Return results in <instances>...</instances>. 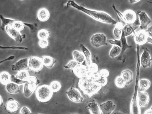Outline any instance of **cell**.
Wrapping results in <instances>:
<instances>
[{"label":"cell","instance_id":"obj_45","mask_svg":"<svg viewBox=\"0 0 152 114\" xmlns=\"http://www.w3.org/2000/svg\"><path fill=\"white\" fill-rule=\"evenodd\" d=\"M112 7L113 9H114L115 11V12L118 16L120 18L124 21V17L123 13H122L120 12L118 10L116 9L115 7L113 4Z\"/></svg>","mask_w":152,"mask_h":114},{"label":"cell","instance_id":"obj_36","mask_svg":"<svg viewBox=\"0 0 152 114\" xmlns=\"http://www.w3.org/2000/svg\"><path fill=\"white\" fill-rule=\"evenodd\" d=\"M115 84L116 86L119 88H123L126 85L125 81L121 76H118L116 78Z\"/></svg>","mask_w":152,"mask_h":114},{"label":"cell","instance_id":"obj_34","mask_svg":"<svg viewBox=\"0 0 152 114\" xmlns=\"http://www.w3.org/2000/svg\"><path fill=\"white\" fill-rule=\"evenodd\" d=\"M151 83L149 80L146 79H141L140 80L139 86L141 91H144L150 87Z\"/></svg>","mask_w":152,"mask_h":114},{"label":"cell","instance_id":"obj_41","mask_svg":"<svg viewBox=\"0 0 152 114\" xmlns=\"http://www.w3.org/2000/svg\"><path fill=\"white\" fill-rule=\"evenodd\" d=\"M108 42L111 44L118 46L121 48V39L119 40L114 39V40H108Z\"/></svg>","mask_w":152,"mask_h":114},{"label":"cell","instance_id":"obj_8","mask_svg":"<svg viewBox=\"0 0 152 114\" xmlns=\"http://www.w3.org/2000/svg\"><path fill=\"white\" fill-rule=\"evenodd\" d=\"M90 42L93 47L96 48L107 45V37L102 33H95L91 37Z\"/></svg>","mask_w":152,"mask_h":114},{"label":"cell","instance_id":"obj_4","mask_svg":"<svg viewBox=\"0 0 152 114\" xmlns=\"http://www.w3.org/2000/svg\"><path fill=\"white\" fill-rule=\"evenodd\" d=\"M53 92L49 86L43 84L39 86L35 92L37 100L43 103H48L52 97Z\"/></svg>","mask_w":152,"mask_h":114},{"label":"cell","instance_id":"obj_37","mask_svg":"<svg viewBox=\"0 0 152 114\" xmlns=\"http://www.w3.org/2000/svg\"><path fill=\"white\" fill-rule=\"evenodd\" d=\"M12 25L15 29L20 32L24 29L25 25L23 22L17 20H16Z\"/></svg>","mask_w":152,"mask_h":114},{"label":"cell","instance_id":"obj_16","mask_svg":"<svg viewBox=\"0 0 152 114\" xmlns=\"http://www.w3.org/2000/svg\"><path fill=\"white\" fill-rule=\"evenodd\" d=\"M73 71L75 75L80 79L86 77L88 75L87 66L82 64H78Z\"/></svg>","mask_w":152,"mask_h":114},{"label":"cell","instance_id":"obj_39","mask_svg":"<svg viewBox=\"0 0 152 114\" xmlns=\"http://www.w3.org/2000/svg\"><path fill=\"white\" fill-rule=\"evenodd\" d=\"M11 82L13 83L19 85L24 84L27 82V81L22 80L18 78L15 77V75H11Z\"/></svg>","mask_w":152,"mask_h":114},{"label":"cell","instance_id":"obj_28","mask_svg":"<svg viewBox=\"0 0 152 114\" xmlns=\"http://www.w3.org/2000/svg\"><path fill=\"white\" fill-rule=\"evenodd\" d=\"M126 37L124 32L122 31L120 38L122 46L121 52L120 55L121 56H122L124 54V52L127 49L132 47V46L129 45L127 44Z\"/></svg>","mask_w":152,"mask_h":114},{"label":"cell","instance_id":"obj_14","mask_svg":"<svg viewBox=\"0 0 152 114\" xmlns=\"http://www.w3.org/2000/svg\"><path fill=\"white\" fill-rule=\"evenodd\" d=\"M28 58L21 59L11 66V69L13 71H20L29 69L28 66Z\"/></svg>","mask_w":152,"mask_h":114},{"label":"cell","instance_id":"obj_49","mask_svg":"<svg viewBox=\"0 0 152 114\" xmlns=\"http://www.w3.org/2000/svg\"><path fill=\"white\" fill-rule=\"evenodd\" d=\"M144 114H152V110L150 109L147 110Z\"/></svg>","mask_w":152,"mask_h":114},{"label":"cell","instance_id":"obj_46","mask_svg":"<svg viewBox=\"0 0 152 114\" xmlns=\"http://www.w3.org/2000/svg\"><path fill=\"white\" fill-rule=\"evenodd\" d=\"M145 31L148 35L152 38V25L148 28Z\"/></svg>","mask_w":152,"mask_h":114},{"label":"cell","instance_id":"obj_30","mask_svg":"<svg viewBox=\"0 0 152 114\" xmlns=\"http://www.w3.org/2000/svg\"><path fill=\"white\" fill-rule=\"evenodd\" d=\"M0 18L1 21V28L2 30L5 29V27L8 25L12 24L16 20L4 18L2 15H0Z\"/></svg>","mask_w":152,"mask_h":114},{"label":"cell","instance_id":"obj_32","mask_svg":"<svg viewBox=\"0 0 152 114\" xmlns=\"http://www.w3.org/2000/svg\"><path fill=\"white\" fill-rule=\"evenodd\" d=\"M121 52V48L119 47L113 45L109 52V56L112 58H115L120 55Z\"/></svg>","mask_w":152,"mask_h":114},{"label":"cell","instance_id":"obj_47","mask_svg":"<svg viewBox=\"0 0 152 114\" xmlns=\"http://www.w3.org/2000/svg\"><path fill=\"white\" fill-rule=\"evenodd\" d=\"M23 23L24 25H26L29 27L31 30H34V26L33 24L24 22H23Z\"/></svg>","mask_w":152,"mask_h":114},{"label":"cell","instance_id":"obj_40","mask_svg":"<svg viewBox=\"0 0 152 114\" xmlns=\"http://www.w3.org/2000/svg\"><path fill=\"white\" fill-rule=\"evenodd\" d=\"M38 44L41 48H46L49 45V42L48 39L39 40L38 42Z\"/></svg>","mask_w":152,"mask_h":114},{"label":"cell","instance_id":"obj_6","mask_svg":"<svg viewBox=\"0 0 152 114\" xmlns=\"http://www.w3.org/2000/svg\"><path fill=\"white\" fill-rule=\"evenodd\" d=\"M28 62L29 69L35 74L39 73L44 66L41 58L37 56L29 57Z\"/></svg>","mask_w":152,"mask_h":114},{"label":"cell","instance_id":"obj_23","mask_svg":"<svg viewBox=\"0 0 152 114\" xmlns=\"http://www.w3.org/2000/svg\"><path fill=\"white\" fill-rule=\"evenodd\" d=\"M79 46L80 47L85 57L87 66H90L92 63L91 55L90 51L82 44H80Z\"/></svg>","mask_w":152,"mask_h":114},{"label":"cell","instance_id":"obj_3","mask_svg":"<svg viewBox=\"0 0 152 114\" xmlns=\"http://www.w3.org/2000/svg\"><path fill=\"white\" fill-rule=\"evenodd\" d=\"M137 55V64L136 69V80L134 92L131 102L130 111L131 114H140V107L139 106L137 99L138 83L139 77V70L140 67V54Z\"/></svg>","mask_w":152,"mask_h":114},{"label":"cell","instance_id":"obj_53","mask_svg":"<svg viewBox=\"0 0 152 114\" xmlns=\"http://www.w3.org/2000/svg\"><path fill=\"white\" fill-rule=\"evenodd\" d=\"M147 1L148 2H149L150 3L152 4V2H151V1Z\"/></svg>","mask_w":152,"mask_h":114},{"label":"cell","instance_id":"obj_11","mask_svg":"<svg viewBox=\"0 0 152 114\" xmlns=\"http://www.w3.org/2000/svg\"><path fill=\"white\" fill-rule=\"evenodd\" d=\"M69 99L72 102H81L83 101V98L79 90L72 87L66 92Z\"/></svg>","mask_w":152,"mask_h":114},{"label":"cell","instance_id":"obj_5","mask_svg":"<svg viewBox=\"0 0 152 114\" xmlns=\"http://www.w3.org/2000/svg\"><path fill=\"white\" fill-rule=\"evenodd\" d=\"M40 80L36 76H30L27 82L24 85L23 94L26 97H29L40 83Z\"/></svg>","mask_w":152,"mask_h":114},{"label":"cell","instance_id":"obj_44","mask_svg":"<svg viewBox=\"0 0 152 114\" xmlns=\"http://www.w3.org/2000/svg\"><path fill=\"white\" fill-rule=\"evenodd\" d=\"M0 48L2 49H6V48H10L13 49H19L24 50H28V48H27L21 47H17V46H12L10 47H4L1 46H0Z\"/></svg>","mask_w":152,"mask_h":114},{"label":"cell","instance_id":"obj_9","mask_svg":"<svg viewBox=\"0 0 152 114\" xmlns=\"http://www.w3.org/2000/svg\"><path fill=\"white\" fill-rule=\"evenodd\" d=\"M5 30L8 34L16 42L20 43L22 39L25 37V34H21L20 32L15 29L12 24L7 26L5 28Z\"/></svg>","mask_w":152,"mask_h":114},{"label":"cell","instance_id":"obj_51","mask_svg":"<svg viewBox=\"0 0 152 114\" xmlns=\"http://www.w3.org/2000/svg\"><path fill=\"white\" fill-rule=\"evenodd\" d=\"M0 106H2L4 104V102L3 101V99L1 96V95H0Z\"/></svg>","mask_w":152,"mask_h":114},{"label":"cell","instance_id":"obj_48","mask_svg":"<svg viewBox=\"0 0 152 114\" xmlns=\"http://www.w3.org/2000/svg\"><path fill=\"white\" fill-rule=\"evenodd\" d=\"M15 58V56H11L10 57H8L7 58L3 60L2 61H0V64H1V63H3V62H4V61H7V60H11Z\"/></svg>","mask_w":152,"mask_h":114},{"label":"cell","instance_id":"obj_22","mask_svg":"<svg viewBox=\"0 0 152 114\" xmlns=\"http://www.w3.org/2000/svg\"><path fill=\"white\" fill-rule=\"evenodd\" d=\"M86 108L90 111L91 114H100L99 107L94 100L89 102L86 106Z\"/></svg>","mask_w":152,"mask_h":114},{"label":"cell","instance_id":"obj_26","mask_svg":"<svg viewBox=\"0 0 152 114\" xmlns=\"http://www.w3.org/2000/svg\"><path fill=\"white\" fill-rule=\"evenodd\" d=\"M11 75L8 72L4 71L0 74V81L1 83L4 85H6L11 82Z\"/></svg>","mask_w":152,"mask_h":114},{"label":"cell","instance_id":"obj_25","mask_svg":"<svg viewBox=\"0 0 152 114\" xmlns=\"http://www.w3.org/2000/svg\"><path fill=\"white\" fill-rule=\"evenodd\" d=\"M41 58L44 65L48 68H52L56 62L55 59L49 56H44Z\"/></svg>","mask_w":152,"mask_h":114},{"label":"cell","instance_id":"obj_2","mask_svg":"<svg viewBox=\"0 0 152 114\" xmlns=\"http://www.w3.org/2000/svg\"><path fill=\"white\" fill-rule=\"evenodd\" d=\"M91 75L80 79L79 86L83 92L87 95L91 96L97 93L101 89L102 86L97 82L96 76L91 79Z\"/></svg>","mask_w":152,"mask_h":114},{"label":"cell","instance_id":"obj_17","mask_svg":"<svg viewBox=\"0 0 152 114\" xmlns=\"http://www.w3.org/2000/svg\"><path fill=\"white\" fill-rule=\"evenodd\" d=\"M99 107L103 114H110L114 110L115 105L112 101L109 100L100 104Z\"/></svg>","mask_w":152,"mask_h":114},{"label":"cell","instance_id":"obj_35","mask_svg":"<svg viewBox=\"0 0 152 114\" xmlns=\"http://www.w3.org/2000/svg\"><path fill=\"white\" fill-rule=\"evenodd\" d=\"M49 86L53 92H56L61 89V86L60 83L58 81L54 80L50 84Z\"/></svg>","mask_w":152,"mask_h":114},{"label":"cell","instance_id":"obj_7","mask_svg":"<svg viewBox=\"0 0 152 114\" xmlns=\"http://www.w3.org/2000/svg\"><path fill=\"white\" fill-rule=\"evenodd\" d=\"M133 37L136 45L140 46L146 43L152 44V38L148 35L145 30L138 31L133 34Z\"/></svg>","mask_w":152,"mask_h":114},{"label":"cell","instance_id":"obj_21","mask_svg":"<svg viewBox=\"0 0 152 114\" xmlns=\"http://www.w3.org/2000/svg\"><path fill=\"white\" fill-rule=\"evenodd\" d=\"M5 89L9 94L12 95L18 93L20 89L19 85L10 82L5 86Z\"/></svg>","mask_w":152,"mask_h":114},{"label":"cell","instance_id":"obj_43","mask_svg":"<svg viewBox=\"0 0 152 114\" xmlns=\"http://www.w3.org/2000/svg\"><path fill=\"white\" fill-rule=\"evenodd\" d=\"M108 71L106 69H102L99 72V74L102 77L107 78L109 75Z\"/></svg>","mask_w":152,"mask_h":114},{"label":"cell","instance_id":"obj_12","mask_svg":"<svg viewBox=\"0 0 152 114\" xmlns=\"http://www.w3.org/2000/svg\"><path fill=\"white\" fill-rule=\"evenodd\" d=\"M137 13L140 21V28L141 30H146L148 26L151 22L150 18L144 11H138Z\"/></svg>","mask_w":152,"mask_h":114},{"label":"cell","instance_id":"obj_18","mask_svg":"<svg viewBox=\"0 0 152 114\" xmlns=\"http://www.w3.org/2000/svg\"><path fill=\"white\" fill-rule=\"evenodd\" d=\"M138 102L140 107H146L148 104L149 97L148 94L145 91H139L137 95Z\"/></svg>","mask_w":152,"mask_h":114},{"label":"cell","instance_id":"obj_20","mask_svg":"<svg viewBox=\"0 0 152 114\" xmlns=\"http://www.w3.org/2000/svg\"><path fill=\"white\" fill-rule=\"evenodd\" d=\"M50 14L48 10L45 8L39 9L37 13V19L42 22L47 21L49 18Z\"/></svg>","mask_w":152,"mask_h":114},{"label":"cell","instance_id":"obj_24","mask_svg":"<svg viewBox=\"0 0 152 114\" xmlns=\"http://www.w3.org/2000/svg\"><path fill=\"white\" fill-rule=\"evenodd\" d=\"M121 76L125 81L126 85L130 84L133 80V73L129 69L123 70L121 72Z\"/></svg>","mask_w":152,"mask_h":114},{"label":"cell","instance_id":"obj_56","mask_svg":"<svg viewBox=\"0 0 152 114\" xmlns=\"http://www.w3.org/2000/svg\"><path fill=\"white\" fill-rule=\"evenodd\" d=\"M78 114L73 113V114Z\"/></svg>","mask_w":152,"mask_h":114},{"label":"cell","instance_id":"obj_27","mask_svg":"<svg viewBox=\"0 0 152 114\" xmlns=\"http://www.w3.org/2000/svg\"><path fill=\"white\" fill-rule=\"evenodd\" d=\"M72 56L74 60L79 64H82L85 60L83 53L77 50L73 51Z\"/></svg>","mask_w":152,"mask_h":114},{"label":"cell","instance_id":"obj_13","mask_svg":"<svg viewBox=\"0 0 152 114\" xmlns=\"http://www.w3.org/2000/svg\"><path fill=\"white\" fill-rule=\"evenodd\" d=\"M140 26V21L138 17L137 18L136 21L133 23L129 24H126L124 26L123 31L125 36L126 37L132 34L135 33V31Z\"/></svg>","mask_w":152,"mask_h":114},{"label":"cell","instance_id":"obj_54","mask_svg":"<svg viewBox=\"0 0 152 114\" xmlns=\"http://www.w3.org/2000/svg\"><path fill=\"white\" fill-rule=\"evenodd\" d=\"M150 109H151L152 110V106L151 107Z\"/></svg>","mask_w":152,"mask_h":114},{"label":"cell","instance_id":"obj_50","mask_svg":"<svg viewBox=\"0 0 152 114\" xmlns=\"http://www.w3.org/2000/svg\"><path fill=\"white\" fill-rule=\"evenodd\" d=\"M140 0H130L129 1V3L131 4H133L135 3L138 2L140 1Z\"/></svg>","mask_w":152,"mask_h":114},{"label":"cell","instance_id":"obj_55","mask_svg":"<svg viewBox=\"0 0 152 114\" xmlns=\"http://www.w3.org/2000/svg\"><path fill=\"white\" fill-rule=\"evenodd\" d=\"M36 114H39V113H37Z\"/></svg>","mask_w":152,"mask_h":114},{"label":"cell","instance_id":"obj_19","mask_svg":"<svg viewBox=\"0 0 152 114\" xmlns=\"http://www.w3.org/2000/svg\"><path fill=\"white\" fill-rule=\"evenodd\" d=\"M124 21L126 24L134 23L137 18L136 13L132 10L128 9L126 10L123 13Z\"/></svg>","mask_w":152,"mask_h":114},{"label":"cell","instance_id":"obj_1","mask_svg":"<svg viewBox=\"0 0 152 114\" xmlns=\"http://www.w3.org/2000/svg\"><path fill=\"white\" fill-rule=\"evenodd\" d=\"M66 6L67 7L72 6L94 19L103 23L115 25L117 22L110 15L104 12L88 9L78 5L72 0L69 1Z\"/></svg>","mask_w":152,"mask_h":114},{"label":"cell","instance_id":"obj_38","mask_svg":"<svg viewBox=\"0 0 152 114\" xmlns=\"http://www.w3.org/2000/svg\"><path fill=\"white\" fill-rule=\"evenodd\" d=\"M79 64L74 60L70 61L66 64L64 66V67L66 69L73 70Z\"/></svg>","mask_w":152,"mask_h":114},{"label":"cell","instance_id":"obj_10","mask_svg":"<svg viewBox=\"0 0 152 114\" xmlns=\"http://www.w3.org/2000/svg\"><path fill=\"white\" fill-rule=\"evenodd\" d=\"M143 51L140 58V64L142 67L145 69L151 67L152 58L150 56V51L146 48H143Z\"/></svg>","mask_w":152,"mask_h":114},{"label":"cell","instance_id":"obj_31","mask_svg":"<svg viewBox=\"0 0 152 114\" xmlns=\"http://www.w3.org/2000/svg\"><path fill=\"white\" fill-rule=\"evenodd\" d=\"M50 36V31L45 29H40L37 33V37L39 40L48 39Z\"/></svg>","mask_w":152,"mask_h":114},{"label":"cell","instance_id":"obj_15","mask_svg":"<svg viewBox=\"0 0 152 114\" xmlns=\"http://www.w3.org/2000/svg\"><path fill=\"white\" fill-rule=\"evenodd\" d=\"M20 105L19 103L12 97L9 98L4 107V109L9 113H16L20 108Z\"/></svg>","mask_w":152,"mask_h":114},{"label":"cell","instance_id":"obj_52","mask_svg":"<svg viewBox=\"0 0 152 114\" xmlns=\"http://www.w3.org/2000/svg\"><path fill=\"white\" fill-rule=\"evenodd\" d=\"M113 114H127L124 113H123L122 112L117 111L115 112H114Z\"/></svg>","mask_w":152,"mask_h":114},{"label":"cell","instance_id":"obj_42","mask_svg":"<svg viewBox=\"0 0 152 114\" xmlns=\"http://www.w3.org/2000/svg\"><path fill=\"white\" fill-rule=\"evenodd\" d=\"M19 114H33L27 107L24 106L21 109Z\"/></svg>","mask_w":152,"mask_h":114},{"label":"cell","instance_id":"obj_29","mask_svg":"<svg viewBox=\"0 0 152 114\" xmlns=\"http://www.w3.org/2000/svg\"><path fill=\"white\" fill-rule=\"evenodd\" d=\"M124 26L121 23L118 22L115 25V27L113 30V34L117 38L121 37L122 34Z\"/></svg>","mask_w":152,"mask_h":114},{"label":"cell","instance_id":"obj_33","mask_svg":"<svg viewBox=\"0 0 152 114\" xmlns=\"http://www.w3.org/2000/svg\"><path fill=\"white\" fill-rule=\"evenodd\" d=\"M30 75L27 70H25L18 72L15 75V77L24 81H27Z\"/></svg>","mask_w":152,"mask_h":114}]
</instances>
